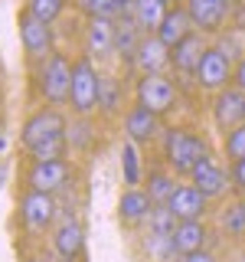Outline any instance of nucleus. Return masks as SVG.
Returning <instances> with one entry per match:
<instances>
[{
  "instance_id": "nucleus-23",
  "label": "nucleus",
  "mask_w": 245,
  "mask_h": 262,
  "mask_svg": "<svg viewBox=\"0 0 245 262\" xmlns=\"http://www.w3.org/2000/svg\"><path fill=\"white\" fill-rule=\"evenodd\" d=\"M141 39H144V33L134 23V16H118V20H114V56H118L128 69H131V62H134V53H137V46H141Z\"/></svg>"
},
{
  "instance_id": "nucleus-24",
  "label": "nucleus",
  "mask_w": 245,
  "mask_h": 262,
  "mask_svg": "<svg viewBox=\"0 0 245 262\" xmlns=\"http://www.w3.org/2000/svg\"><path fill=\"white\" fill-rule=\"evenodd\" d=\"M190 33H196V30H193V23H190V16H186V10H183V7H170L167 16H163V23H160V30L154 33V36H157L167 49H174V46L183 43Z\"/></svg>"
},
{
  "instance_id": "nucleus-16",
  "label": "nucleus",
  "mask_w": 245,
  "mask_h": 262,
  "mask_svg": "<svg viewBox=\"0 0 245 262\" xmlns=\"http://www.w3.org/2000/svg\"><path fill=\"white\" fill-rule=\"evenodd\" d=\"M167 210L177 216V223H196V220H206L209 200L196 190L190 180H180V187L174 190V196L167 200Z\"/></svg>"
},
{
  "instance_id": "nucleus-6",
  "label": "nucleus",
  "mask_w": 245,
  "mask_h": 262,
  "mask_svg": "<svg viewBox=\"0 0 245 262\" xmlns=\"http://www.w3.org/2000/svg\"><path fill=\"white\" fill-rule=\"evenodd\" d=\"M16 36H20V49L27 62L33 66L46 62L56 53V27L39 20L36 13H30L27 7H20V13H16Z\"/></svg>"
},
{
  "instance_id": "nucleus-35",
  "label": "nucleus",
  "mask_w": 245,
  "mask_h": 262,
  "mask_svg": "<svg viewBox=\"0 0 245 262\" xmlns=\"http://www.w3.org/2000/svg\"><path fill=\"white\" fill-rule=\"evenodd\" d=\"M232 85L245 92V56H242L239 62H235V69H232Z\"/></svg>"
},
{
  "instance_id": "nucleus-7",
  "label": "nucleus",
  "mask_w": 245,
  "mask_h": 262,
  "mask_svg": "<svg viewBox=\"0 0 245 262\" xmlns=\"http://www.w3.org/2000/svg\"><path fill=\"white\" fill-rule=\"evenodd\" d=\"M76 177V164L69 158H59V161H30L27 174H23V184L27 190H39V193H49L56 196L59 190L72 184Z\"/></svg>"
},
{
  "instance_id": "nucleus-36",
  "label": "nucleus",
  "mask_w": 245,
  "mask_h": 262,
  "mask_svg": "<svg viewBox=\"0 0 245 262\" xmlns=\"http://www.w3.org/2000/svg\"><path fill=\"white\" fill-rule=\"evenodd\" d=\"M23 262H49V259H46V256H39V252H33V256H27Z\"/></svg>"
},
{
  "instance_id": "nucleus-31",
  "label": "nucleus",
  "mask_w": 245,
  "mask_h": 262,
  "mask_svg": "<svg viewBox=\"0 0 245 262\" xmlns=\"http://www.w3.org/2000/svg\"><path fill=\"white\" fill-rule=\"evenodd\" d=\"M219 158L226 164H235V161L245 158V121L239 128H232V131L223 135V151H219Z\"/></svg>"
},
{
  "instance_id": "nucleus-12",
  "label": "nucleus",
  "mask_w": 245,
  "mask_h": 262,
  "mask_svg": "<svg viewBox=\"0 0 245 262\" xmlns=\"http://www.w3.org/2000/svg\"><path fill=\"white\" fill-rule=\"evenodd\" d=\"M209 118H212V128L219 135L239 128L245 121V92L235 85H226L223 92L209 95Z\"/></svg>"
},
{
  "instance_id": "nucleus-29",
  "label": "nucleus",
  "mask_w": 245,
  "mask_h": 262,
  "mask_svg": "<svg viewBox=\"0 0 245 262\" xmlns=\"http://www.w3.org/2000/svg\"><path fill=\"white\" fill-rule=\"evenodd\" d=\"M76 10L85 20H118V0H76Z\"/></svg>"
},
{
  "instance_id": "nucleus-39",
  "label": "nucleus",
  "mask_w": 245,
  "mask_h": 262,
  "mask_svg": "<svg viewBox=\"0 0 245 262\" xmlns=\"http://www.w3.org/2000/svg\"><path fill=\"white\" fill-rule=\"evenodd\" d=\"M232 4H245V0H232Z\"/></svg>"
},
{
  "instance_id": "nucleus-1",
  "label": "nucleus",
  "mask_w": 245,
  "mask_h": 262,
  "mask_svg": "<svg viewBox=\"0 0 245 262\" xmlns=\"http://www.w3.org/2000/svg\"><path fill=\"white\" fill-rule=\"evenodd\" d=\"M20 147L30 161H59L69 158V118L62 108L39 105L20 125Z\"/></svg>"
},
{
  "instance_id": "nucleus-11",
  "label": "nucleus",
  "mask_w": 245,
  "mask_h": 262,
  "mask_svg": "<svg viewBox=\"0 0 245 262\" xmlns=\"http://www.w3.org/2000/svg\"><path fill=\"white\" fill-rule=\"evenodd\" d=\"M232 69H235V66L209 43V49L203 53V59H200V66H196V72H193V89L200 95L223 92L226 85H232Z\"/></svg>"
},
{
  "instance_id": "nucleus-19",
  "label": "nucleus",
  "mask_w": 245,
  "mask_h": 262,
  "mask_svg": "<svg viewBox=\"0 0 245 262\" xmlns=\"http://www.w3.org/2000/svg\"><path fill=\"white\" fill-rule=\"evenodd\" d=\"M131 72H134V76H157V72H170V49L163 46L157 36H144L141 46H137V53H134Z\"/></svg>"
},
{
  "instance_id": "nucleus-27",
  "label": "nucleus",
  "mask_w": 245,
  "mask_h": 262,
  "mask_svg": "<svg viewBox=\"0 0 245 262\" xmlns=\"http://www.w3.org/2000/svg\"><path fill=\"white\" fill-rule=\"evenodd\" d=\"M177 229V216L167 207H154L151 220L144 223V236H157V239H170Z\"/></svg>"
},
{
  "instance_id": "nucleus-26",
  "label": "nucleus",
  "mask_w": 245,
  "mask_h": 262,
  "mask_svg": "<svg viewBox=\"0 0 245 262\" xmlns=\"http://www.w3.org/2000/svg\"><path fill=\"white\" fill-rule=\"evenodd\" d=\"M170 7L163 4V0H134V7H131V16H134V23L141 27L144 36H154V33L160 30L163 16H167Z\"/></svg>"
},
{
  "instance_id": "nucleus-13",
  "label": "nucleus",
  "mask_w": 245,
  "mask_h": 262,
  "mask_svg": "<svg viewBox=\"0 0 245 262\" xmlns=\"http://www.w3.org/2000/svg\"><path fill=\"white\" fill-rule=\"evenodd\" d=\"M49 239H53V252L62 262H76L85 252V226L79 223V216L72 213H62L56 220V226L49 229Z\"/></svg>"
},
{
  "instance_id": "nucleus-22",
  "label": "nucleus",
  "mask_w": 245,
  "mask_h": 262,
  "mask_svg": "<svg viewBox=\"0 0 245 262\" xmlns=\"http://www.w3.org/2000/svg\"><path fill=\"white\" fill-rule=\"evenodd\" d=\"M128 112V85L118 76L102 69V95H98V115L105 118H121Z\"/></svg>"
},
{
  "instance_id": "nucleus-14",
  "label": "nucleus",
  "mask_w": 245,
  "mask_h": 262,
  "mask_svg": "<svg viewBox=\"0 0 245 262\" xmlns=\"http://www.w3.org/2000/svg\"><path fill=\"white\" fill-rule=\"evenodd\" d=\"M121 131H125V141L137 144V147L154 144V141H160V135H163V118H157L154 112H147V108L131 102L128 112L121 115Z\"/></svg>"
},
{
  "instance_id": "nucleus-32",
  "label": "nucleus",
  "mask_w": 245,
  "mask_h": 262,
  "mask_svg": "<svg viewBox=\"0 0 245 262\" xmlns=\"http://www.w3.org/2000/svg\"><path fill=\"white\" fill-rule=\"evenodd\" d=\"M27 7L30 13H36L39 20H46V23H56L59 16L65 13V7H69V0H27Z\"/></svg>"
},
{
  "instance_id": "nucleus-8",
  "label": "nucleus",
  "mask_w": 245,
  "mask_h": 262,
  "mask_svg": "<svg viewBox=\"0 0 245 262\" xmlns=\"http://www.w3.org/2000/svg\"><path fill=\"white\" fill-rule=\"evenodd\" d=\"M232 0H183V10L190 16L193 30L203 33V36H219L223 30H229V20H232Z\"/></svg>"
},
{
  "instance_id": "nucleus-17",
  "label": "nucleus",
  "mask_w": 245,
  "mask_h": 262,
  "mask_svg": "<svg viewBox=\"0 0 245 262\" xmlns=\"http://www.w3.org/2000/svg\"><path fill=\"white\" fill-rule=\"evenodd\" d=\"M82 53L102 66L114 56V20H85L82 30Z\"/></svg>"
},
{
  "instance_id": "nucleus-33",
  "label": "nucleus",
  "mask_w": 245,
  "mask_h": 262,
  "mask_svg": "<svg viewBox=\"0 0 245 262\" xmlns=\"http://www.w3.org/2000/svg\"><path fill=\"white\" fill-rule=\"evenodd\" d=\"M229 177H232V190L245 196V158L235 161V164H229Z\"/></svg>"
},
{
  "instance_id": "nucleus-18",
  "label": "nucleus",
  "mask_w": 245,
  "mask_h": 262,
  "mask_svg": "<svg viewBox=\"0 0 245 262\" xmlns=\"http://www.w3.org/2000/svg\"><path fill=\"white\" fill-rule=\"evenodd\" d=\"M151 213H154V200H151V193L144 190V187H125L118 196V220H121V226H144L147 220H151Z\"/></svg>"
},
{
  "instance_id": "nucleus-10",
  "label": "nucleus",
  "mask_w": 245,
  "mask_h": 262,
  "mask_svg": "<svg viewBox=\"0 0 245 262\" xmlns=\"http://www.w3.org/2000/svg\"><path fill=\"white\" fill-rule=\"evenodd\" d=\"M59 203H56V196L49 193H39V190H23L20 193V223L27 233L39 236L46 233V229L56 226V220H59Z\"/></svg>"
},
{
  "instance_id": "nucleus-15",
  "label": "nucleus",
  "mask_w": 245,
  "mask_h": 262,
  "mask_svg": "<svg viewBox=\"0 0 245 262\" xmlns=\"http://www.w3.org/2000/svg\"><path fill=\"white\" fill-rule=\"evenodd\" d=\"M206 49H209V36H203V33H190L180 46L170 49V76L177 79V85L193 82V72Z\"/></svg>"
},
{
  "instance_id": "nucleus-38",
  "label": "nucleus",
  "mask_w": 245,
  "mask_h": 262,
  "mask_svg": "<svg viewBox=\"0 0 245 262\" xmlns=\"http://www.w3.org/2000/svg\"><path fill=\"white\" fill-rule=\"evenodd\" d=\"M235 262H245V249H242V252H239V256H235Z\"/></svg>"
},
{
  "instance_id": "nucleus-5",
  "label": "nucleus",
  "mask_w": 245,
  "mask_h": 262,
  "mask_svg": "<svg viewBox=\"0 0 245 262\" xmlns=\"http://www.w3.org/2000/svg\"><path fill=\"white\" fill-rule=\"evenodd\" d=\"M69 89H72V56L56 49L46 62L36 66V92L43 98V105L62 108V105H69Z\"/></svg>"
},
{
  "instance_id": "nucleus-20",
  "label": "nucleus",
  "mask_w": 245,
  "mask_h": 262,
  "mask_svg": "<svg viewBox=\"0 0 245 262\" xmlns=\"http://www.w3.org/2000/svg\"><path fill=\"white\" fill-rule=\"evenodd\" d=\"M216 223H219V236L229 243H242L245 239V196H226L223 207L216 213Z\"/></svg>"
},
{
  "instance_id": "nucleus-37",
  "label": "nucleus",
  "mask_w": 245,
  "mask_h": 262,
  "mask_svg": "<svg viewBox=\"0 0 245 262\" xmlns=\"http://www.w3.org/2000/svg\"><path fill=\"white\" fill-rule=\"evenodd\" d=\"M167 7H183V0H163Z\"/></svg>"
},
{
  "instance_id": "nucleus-9",
  "label": "nucleus",
  "mask_w": 245,
  "mask_h": 262,
  "mask_svg": "<svg viewBox=\"0 0 245 262\" xmlns=\"http://www.w3.org/2000/svg\"><path fill=\"white\" fill-rule=\"evenodd\" d=\"M206 200H226L232 193V177H229V164L219 154H209L193 167V174L186 177Z\"/></svg>"
},
{
  "instance_id": "nucleus-2",
  "label": "nucleus",
  "mask_w": 245,
  "mask_h": 262,
  "mask_svg": "<svg viewBox=\"0 0 245 262\" xmlns=\"http://www.w3.org/2000/svg\"><path fill=\"white\" fill-rule=\"evenodd\" d=\"M209 138L186 125H170L160 135V164L177 177H190L203 158H209Z\"/></svg>"
},
{
  "instance_id": "nucleus-4",
  "label": "nucleus",
  "mask_w": 245,
  "mask_h": 262,
  "mask_svg": "<svg viewBox=\"0 0 245 262\" xmlns=\"http://www.w3.org/2000/svg\"><path fill=\"white\" fill-rule=\"evenodd\" d=\"M98 95H102V66L88 59L85 53L72 56V89H69V108L76 118H95Z\"/></svg>"
},
{
  "instance_id": "nucleus-3",
  "label": "nucleus",
  "mask_w": 245,
  "mask_h": 262,
  "mask_svg": "<svg viewBox=\"0 0 245 262\" xmlns=\"http://www.w3.org/2000/svg\"><path fill=\"white\" fill-rule=\"evenodd\" d=\"M131 102L154 112L157 118H170L183 105V95H180V85L170 72H157V76H134V82H131Z\"/></svg>"
},
{
  "instance_id": "nucleus-28",
  "label": "nucleus",
  "mask_w": 245,
  "mask_h": 262,
  "mask_svg": "<svg viewBox=\"0 0 245 262\" xmlns=\"http://www.w3.org/2000/svg\"><path fill=\"white\" fill-rule=\"evenodd\" d=\"M121 174H125L128 187H141V151L131 141L121 144Z\"/></svg>"
},
{
  "instance_id": "nucleus-34",
  "label": "nucleus",
  "mask_w": 245,
  "mask_h": 262,
  "mask_svg": "<svg viewBox=\"0 0 245 262\" xmlns=\"http://www.w3.org/2000/svg\"><path fill=\"white\" fill-rule=\"evenodd\" d=\"M177 262H219V256L212 249H200V252H190V256H180Z\"/></svg>"
},
{
  "instance_id": "nucleus-30",
  "label": "nucleus",
  "mask_w": 245,
  "mask_h": 262,
  "mask_svg": "<svg viewBox=\"0 0 245 262\" xmlns=\"http://www.w3.org/2000/svg\"><path fill=\"white\" fill-rule=\"evenodd\" d=\"M209 43L216 46V49H219V53H223V56H226V59L232 62V66H235V62H239L242 56H245V39H242L235 30H223L219 36H212Z\"/></svg>"
},
{
  "instance_id": "nucleus-25",
  "label": "nucleus",
  "mask_w": 245,
  "mask_h": 262,
  "mask_svg": "<svg viewBox=\"0 0 245 262\" xmlns=\"http://www.w3.org/2000/svg\"><path fill=\"white\" fill-rule=\"evenodd\" d=\"M141 187H144L147 193H151L154 207H167V200L174 196V190L180 187V177H177V174H170L163 164H157V167L147 170V180H144Z\"/></svg>"
},
{
  "instance_id": "nucleus-21",
  "label": "nucleus",
  "mask_w": 245,
  "mask_h": 262,
  "mask_svg": "<svg viewBox=\"0 0 245 262\" xmlns=\"http://www.w3.org/2000/svg\"><path fill=\"white\" fill-rule=\"evenodd\" d=\"M209 236H212L209 223H206V220H196V223H177L170 243H174L177 256H190V252L209 249Z\"/></svg>"
}]
</instances>
